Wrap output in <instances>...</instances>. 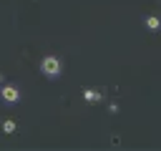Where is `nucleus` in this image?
<instances>
[{
	"mask_svg": "<svg viewBox=\"0 0 161 151\" xmlns=\"http://www.w3.org/2000/svg\"><path fill=\"white\" fill-rule=\"evenodd\" d=\"M83 98H86V101H101V93H98V91H91V88H88V91L83 93Z\"/></svg>",
	"mask_w": 161,
	"mask_h": 151,
	"instance_id": "obj_4",
	"label": "nucleus"
},
{
	"mask_svg": "<svg viewBox=\"0 0 161 151\" xmlns=\"http://www.w3.org/2000/svg\"><path fill=\"white\" fill-rule=\"evenodd\" d=\"M0 83H3V73H0Z\"/></svg>",
	"mask_w": 161,
	"mask_h": 151,
	"instance_id": "obj_6",
	"label": "nucleus"
},
{
	"mask_svg": "<svg viewBox=\"0 0 161 151\" xmlns=\"http://www.w3.org/2000/svg\"><path fill=\"white\" fill-rule=\"evenodd\" d=\"M3 131H5V133H15V121H10V118H8V121L3 123Z\"/></svg>",
	"mask_w": 161,
	"mask_h": 151,
	"instance_id": "obj_5",
	"label": "nucleus"
},
{
	"mask_svg": "<svg viewBox=\"0 0 161 151\" xmlns=\"http://www.w3.org/2000/svg\"><path fill=\"white\" fill-rule=\"evenodd\" d=\"M60 60L55 58V55H45L43 60H40V70L48 76V78H55V76H60Z\"/></svg>",
	"mask_w": 161,
	"mask_h": 151,
	"instance_id": "obj_1",
	"label": "nucleus"
},
{
	"mask_svg": "<svg viewBox=\"0 0 161 151\" xmlns=\"http://www.w3.org/2000/svg\"><path fill=\"white\" fill-rule=\"evenodd\" d=\"M158 25H161V23H158L156 15H148V18H146V28H148V30H158Z\"/></svg>",
	"mask_w": 161,
	"mask_h": 151,
	"instance_id": "obj_3",
	"label": "nucleus"
},
{
	"mask_svg": "<svg viewBox=\"0 0 161 151\" xmlns=\"http://www.w3.org/2000/svg\"><path fill=\"white\" fill-rule=\"evenodd\" d=\"M0 96H3L5 103H18V101H20V91H18L15 86H3Z\"/></svg>",
	"mask_w": 161,
	"mask_h": 151,
	"instance_id": "obj_2",
	"label": "nucleus"
}]
</instances>
